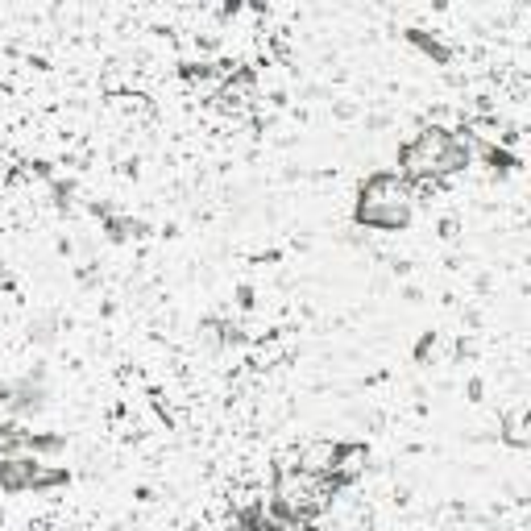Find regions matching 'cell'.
<instances>
[{
    "label": "cell",
    "instance_id": "2",
    "mask_svg": "<svg viewBox=\"0 0 531 531\" xmlns=\"http://www.w3.org/2000/svg\"><path fill=\"white\" fill-rule=\"evenodd\" d=\"M411 200H415V187L403 175H374L366 187H361L357 220L370 229L395 233L411 220Z\"/></svg>",
    "mask_w": 531,
    "mask_h": 531
},
{
    "label": "cell",
    "instance_id": "1",
    "mask_svg": "<svg viewBox=\"0 0 531 531\" xmlns=\"http://www.w3.org/2000/svg\"><path fill=\"white\" fill-rule=\"evenodd\" d=\"M403 179L407 183H436V175H453L469 162V142H457L453 133L428 129L403 150Z\"/></svg>",
    "mask_w": 531,
    "mask_h": 531
},
{
    "label": "cell",
    "instance_id": "5",
    "mask_svg": "<svg viewBox=\"0 0 531 531\" xmlns=\"http://www.w3.org/2000/svg\"><path fill=\"white\" fill-rule=\"evenodd\" d=\"M307 531H316V527H307Z\"/></svg>",
    "mask_w": 531,
    "mask_h": 531
},
{
    "label": "cell",
    "instance_id": "3",
    "mask_svg": "<svg viewBox=\"0 0 531 531\" xmlns=\"http://www.w3.org/2000/svg\"><path fill=\"white\" fill-rule=\"evenodd\" d=\"M332 490H337V482H332V478H320V473H307V469H291L287 465L283 473H278V486H274V498L270 502L283 515L307 523L312 515H320L328 507Z\"/></svg>",
    "mask_w": 531,
    "mask_h": 531
},
{
    "label": "cell",
    "instance_id": "4",
    "mask_svg": "<svg viewBox=\"0 0 531 531\" xmlns=\"http://www.w3.org/2000/svg\"><path fill=\"white\" fill-rule=\"evenodd\" d=\"M361 469H366V449H361V444L337 449V461H332V482L345 486V482H353V478H357Z\"/></svg>",
    "mask_w": 531,
    "mask_h": 531
}]
</instances>
